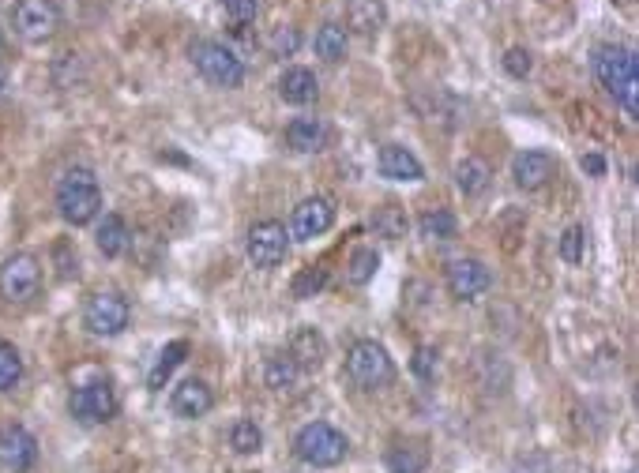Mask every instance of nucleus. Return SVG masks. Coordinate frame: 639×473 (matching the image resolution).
<instances>
[{"label":"nucleus","mask_w":639,"mask_h":473,"mask_svg":"<svg viewBox=\"0 0 639 473\" xmlns=\"http://www.w3.org/2000/svg\"><path fill=\"white\" fill-rule=\"evenodd\" d=\"M594 76L602 79V87H606L613 98H617V106L636 121L639 117V64H636V53L624 46H602L594 53Z\"/></svg>","instance_id":"obj_1"},{"label":"nucleus","mask_w":639,"mask_h":473,"mask_svg":"<svg viewBox=\"0 0 639 473\" xmlns=\"http://www.w3.org/2000/svg\"><path fill=\"white\" fill-rule=\"evenodd\" d=\"M102 211V188L91 169H68L57 184V214H61L68 226H91Z\"/></svg>","instance_id":"obj_2"},{"label":"nucleus","mask_w":639,"mask_h":473,"mask_svg":"<svg viewBox=\"0 0 639 473\" xmlns=\"http://www.w3.org/2000/svg\"><path fill=\"white\" fill-rule=\"evenodd\" d=\"M346 380L361 387V391H384L395 380V361H391L380 342L361 338V342H354L346 350Z\"/></svg>","instance_id":"obj_3"},{"label":"nucleus","mask_w":639,"mask_h":473,"mask_svg":"<svg viewBox=\"0 0 639 473\" xmlns=\"http://www.w3.org/2000/svg\"><path fill=\"white\" fill-rule=\"evenodd\" d=\"M350 451V440H346L343 432L328 421H312L305 425L301 432L294 436V455L305 462V466H316V470H331V466H339Z\"/></svg>","instance_id":"obj_4"},{"label":"nucleus","mask_w":639,"mask_h":473,"mask_svg":"<svg viewBox=\"0 0 639 473\" xmlns=\"http://www.w3.org/2000/svg\"><path fill=\"white\" fill-rule=\"evenodd\" d=\"M192 64H196V72H200L211 87H222V91H237L241 83H245V64L237 57L230 46H222V42H211V38H203L192 46Z\"/></svg>","instance_id":"obj_5"},{"label":"nucleus","mask_w":639,"mask_h":473,"mask_svg":"<svg viewBox=\"0 0 639 473\" xmlns=\"http://www.w3.org/2000/svg\"><path fill=\"white\" fill-rule=\"evenodd\" d=\"M42 290V263L34 252H16L0 263V297L8 305H31Z\"/></svg>","instance_id":"obj_6"},{"label":"nucleus","mask_w":639,"mask_h":473,"mask_svg":"<svg viewBox=\"0 0 639 473\" xmlns=\"http://www.w3.org/2000/svg\"><path fill=\"white\" fill-rule=\"evenodd\" d=\"M128 320H132V308H128V301L117 290L94 293L91 301H87V308H83V323H87V331L98 338L121 335L128 327Z\"/></svg>","instance_id":"obj_7"},{"label":"nucleus","mask_w":639,"mask_h":473,"mask_svg":"<svg viewBox=\"0 0 639 473\" xmlns=\"http://www.w3.org/2000/svg\"><path fill=\"white\" fill-rule=\"evenodd\" d=\"M245 252H249L252 267H260V271H271V267H279L286 260V252H290V233L282 222L275 218H264V222H256L249 229V241H245Z\"/></svg>","instance_id":"obj_8"},{"label":"nucleus","mask_w":639,"mask_h":473,"mask_svg":"<svg viewBox=\"0 0 639 473\" xmlns=\"http://www.w3.org/2000/svg\"><path fill=\"white\" fill-rule=\"evenodd\" d=\"M12 27L23 42H34V46H42L49 42L57 27H61V12H57V4L53 0H19L16 12H12Z\"/></svg>","instance_id":"obj_9"},{"label":"nucleus","mask_w":639,"mask_h":473,"mask_svg":"<svg viewBox=\"0 0 639 473\" xmlns=\"http://www.w3.org/2000/svg\"><path fill=\"white\" fill-rule=\"evenodd\" d=\"M68 410L76 417L79 425H106L113 413H117V395H113V383L110 380H94L83 383L72 391L68 398Z\"/></svg>","instance_id":"obj_10"},{"label":"nucleus","mask_w":639,"mask_h":473,"mask_svg":"<svg viewBox=\"0 0 639 473\" xmlns=\"http://www.w3.org/2000/svg\"><path fill=\"white\" fill-rule=\"evenodd\" d=\"M335 226V203L328 196H309L301 199L290 214V241H316Z\"/></svg>","instance_id":"obj_11"},{"label":"nucleus","mask_w":639,"mask_h":473,"mask_svg":"<svg viewBox=\"0 0 639 473\" xmlns=\"http://www.w3.org/2000/svg\"><path fill=\"white\" fill-rule=\"evenodd\" d=\"M38 462V440L23 425L0 428V466L12 473H31Z\"/></svg>","instance_id":"obj_12"},{"label":"nucleus","mask_w":639,"mask_h":473,"mask_svg":"<svg viewBox=\"0 0 639 473\" xmlns=\"http://www.w3.org/2000/svg\"><path fill=\"white\" fill-rule=\"evenodd\" d=\"M448 293H452L455 301H474V297H482L489 286H493V275H489V267L482 260H452L448 263Z\"/></svg>","instance_id":"obj_13"},{"label":"nucleus","mask_w":639,"mask_h":473,"mask_svg":"<svg viewBox=\"0 0 639 473\" xmlns=\"http://www.w3.org/2000/svg\"><path fill=\"white\" fill-rule=\"evenodd\" d=\"M512 177L523 192H538L557 177V162L546 151H519L512 158Z\"/></svg>","instance_id":"obj_14"},{"label":"nucleus","mask_w":639,"mask_h":473,"mask_svg":"<svg viewBox=\"0 0 639 473\" xmlns=\"http://www.w3.org/2000/svg\"><path fill=\"white\" fill-rule=\"evenodd\" d=\"M376 166H380V177H388V181H425V166L418 162V154L406 151L403 143H384L376 154Z\"/></svg>","instance_id":"obj_15"},{"label":"nucleus","mask_w":639,"mask_h":473,"mask_svg":"<svg viewBox=\"0 0 639 473\" xmlns=\"http://www.w3.org/2000/svg\"><path fill=\"white\" fill-rule=\"evenodd\" d=\"M211 406H215V395H211V387L203 380H181L177 387H173L170 395V410L177 413V417H185V421H196V417H203V413H211Z\"/></svg>","instance_id":"obj_16"},{"label":"nucleus","mask_w":639,"mask_h":473,"mask_svg":"<svg viewBox=\"0 0 639 473\" xmlns=\"http://www.w3.org/2000/svg\"><path fill=\"white\" fill-rule=\"evenodd\" d=\"M290 357L301 372H320L324 368V357H328V338L320 335L316 327H297L294 338H290Z\"/></svg>","instance_id":"obj_17"},{"label":"nucleus","mask_w":639,"mask_h":473,"mask_svg":"<svg viewBox=\"0 0 639 473\" xmlns=\"http://www.w3.org/2000/svg\"><path fill=\"white\" fill-rule=\"evenodd\" d=\"M328 124L320 117H297V121L286 124V147L297 154H320L328 147Z\"/></svg>","instance_id":"obj_18"},{"label":"nucleus","mask_w":639,"mask_h":473,"mask_svg":"<svg viewBox=\"0 0 639 473\" xmlns=\"http://www.w3.org/2000/svg\"><path fill=\"white\" fill-rule=\"evenodd\" d=\"M94 241H98V252H102L106 260H117V256H125L128 245H132V229H128V222L121 214H106V218L98 222Z\"/></svg>","instance_id":"obj_19"},{"label":"nucleus","mask_w":639,"mask_h":473,"mask_svg":"<svg viewBox=\"0 0 639 473\" xmlns=\"http://www.w3.org/2000/svg\"><path fill=\"white\" fill-rule=\"evenodd\" d=\"M384 462H388V473H425L429 447H425V440H395Z\"/></svg>","instance_id":"obj_20"},{"label":"nucleus","mask_w":639,"mask_h":473,"mask_svg":"<svg viewBox=\"0 0 639 473\" xmlns=\"http://www.w3.org/2000/svg\"><path fill=\"white\" fill-rule=\"evenodd\" d=\"M279 94L282 102H290V106H312L316 94H320V83H316L309 68H286L279 79Z\"/></svg>","instance_id":"obj_21"},{"label":"nucleus","mask_w":639,"mask_h":473,"mask_svg":"<svg viewBox=\"0 0 639 473\" xmlns=\"http://www.w3.org/2000/svg\"><path fill=\"white\" fill-rule=\"evenodd\" d=\"M301 368L294 365V357L290 353H275V357H267L264 365V383L275 391V395H294L297 387H301Z\"/></svg>","instance_id":"obj_22"},{"label":"nucleus","mask_w":639,"mask_h":473,"mask_svg":"<svg viewBox=\"0 0 639 473\" xmlns=\"http://www.w3.org/2000/svg\"><path fill=\"white\" fill-rule=\"evenodd\" d=\"M388 19L384 0H346V27L358 34H376Z\"/></svg>","instance_id":"obj_23"},{"label":"nucleus","mask_w":639,"mask_h":473,"mask_svg":"<svg viewBox=\"0 0 639 473\" xmlns=\"http://www.w3.org/2000/svg\"><path fill=\"white\" fill-rule=\"evenodd\" d=\"M489 181H493V169L485 166L482 158L467 154V158H459V162H455V184H459V192H463L467 199L482 196L485 188H489Z\"/></svg>","instance_id":"obj_24"},{"label":"nucleus","mask_w":639,"mask_h":473,"mask_svg":"<svg viewBox=\"0 0 639 473\" xmlns=\"http://www.w3.org/2000/svg\"><path fill=\"white\" fill-rule=\"evenodd\" d=\"M316 57L328 64H339L346 57V27H339V23H324L320 31H316Z\"/></svg>","instance_id":"obj_25"},{"label":"nucleus","mask_w":639,"mask_h":473,"mask_svg":"<svg viewBox=\"0 0 639 473\" xmlns=\"http://www.w3.org/2000/svg\"><path fill=\"white\" fill-rule=\"evenodd\" d=\"M185 353H188V342H181V338H177V342H170L166 350L158 353L155 368H151V376H147V387H151V391H162V387H166V380L173 376V368L185 361Z\"/></svg>","instance_id":"obj_26"},{"label":"nucleus","mask_w":639,"mask_h":473,"mask_svg":"<svg viewBox=\"0 0 639 473\" xmlns=\"http://www.w3.org/2000/svg\"><path fill=\"white\" fill-rule=\"evenodd\" d=\"M418 229L425 241H452L459 222H455V214L448 207H437V211H425L418 218Z\"/></svg>","instance_id":"obj_27"},{"label":"nucleus","mask_w":639,"mask_h":473,"mask_svg":"<svg viewBox=\"0 0 639 473\" xmlns=\"http://www.w3.org/2000/svg\"><path fill=\"white\" fill-rule=\"evenodd\" d=\"M230 447H234V455H260L264 451V428L249 417H241L230 428Z\"/></svg>","instance_id":"obj_28"},{"label":"nucleus","mask_w":639,"mask_h":473,"mask_svg":"<svg viewBox=\"0 0 639 473\" xmlns=\"http://www.w3.org/2000/svg\"><path fill=\"white\" fill-rule=\"evenodd\" d=\"M376 271H380V252H376V248H358V252L350 256V263H346V282H350V286H369L376 278Z\"/></svg>","instance_id":"obj_29"},{"label":"nucleus","mask_w":639,"mask_h":473,"mask_svg":"<svg viewBox=\"0 0 639 473\" xmlns=\"http://www.w3.org/2000/svg\"><path fill=\"white\" fill-rule=\"evenodd\" d=\"M373 229L380 233V237H388V241H399V237H406V214L399 203H388V207H380V211L373 214Z\"/></svg>","instance_id":"obj_30"},{"label":"nucleus","mask_w":639,"mask_h":473,"mask_svg":"<svg viewBox=\"0 0 639 473\" xmlns=\"http://www.w3.org/2000/svg\"><path fill=\"white\" fill-rule=\"evenodd\" d=\"M23 380V357L12 342H0V391H12Z\"/></svg>","instance_id":"obj_31"},{"label":"nucleus","mask_w":639,"mask_h":473,"mask_svg":"<svg viewBox=\"0 0 639 473\" xmlns=\"http://www.w3.org/2000/svg\"><path fill=\"white\" fill-rule=\"evenodd\" d=\"M328 286V271L324 267H305V271H297L294 275V297L297 301H309V297H316V293Z\"/></svg>","instance_id":"obj_32"},{"label":"nucleus","mask_w":639,"mask_h":473,"mask_svg":"<svg viewBox=\"0 0 639 473\" xmlns=\"http://www.w3.org/2000/svg\"><path fill=\"white\" fill-rule=\"evenodd\" d=\"M583 248H587V229L583 226H568L561 233V260L564 263H583Z\"/></svg>","instance_id":"obj_33"},{"label":"nucleus","mask_w":639,"mask_h":473,"mask_svg":"<svg viewBox=\"0 0 639 473\" xmlns=\"http://www.w3.org/2000/svg\"><path fill=\"white\" fill-rule=\"evenodd\" d=\"M410 368H414V376L418 380H437V368H440V353L437 346H418L414 350V357H410Z\"/></svg>","instance_id":"obj_34"},{"label":"nucleus","mask_w":639,"mask_h":473,"mask_svg":"<svg viewBox=\"0 0 639 473\" xmlns=\"http://www.w3.org/2000/svg\"><path fill=\"white\" fill-rule=\"evenodd\" d=\"M297 46H301L297 27H279V31L271 34V53H275V57H294Z\"/></svg>","instance_id":"obj_35"},{"label":"nucleus","mask_w":639,"mask_h":473,"mask_svg":"<svg viewBox=\"0 0 639 473\" xmlns=\"http://www.w3.org/2000/svg\"><path fill=\"white\" fill-rule=\"evenodd\" d=\"M530 68H534V61H530V49H508L504 53V72L515 79H527L530 76Z\"/></svg>","instance_id":"obj_36"},{"label":"nucleus","mask_w":639,"mask_h":473,"mask_svg":"<svg viewBox=\"0 0 639 473\" xmlns=\"http://www.w3.org/2000/svg\"><path fill=\"white\" fill-rule=\"evenodd\" d=\"M226 4V16L234 19V23H252L256 19V12H260V0H222Z\"/></svg>","instance_id":"obj_37"},{"label":"nucleus","mask_w":639,"mask_h":473,"mask_svg":"<svg viewBox=\"0 0 639 473\" xmlns=\"http://www.w3.org/2000/svg\"><path fill=\"white\" fill-rule=\"evenodd\" d=\"M53 256H57V263H61V267H57V275H61V278H72L79 271V256H76V248L68 245V241H61V245L53 248Z\"/></svg>","instance_id":"obj_38"},{"label":"nucleus","mask_w":639,"mask_h":473,"mask_svg":"<svg viewBox=\"0 0 639 473\" xmlns=\"http://www.w3.org/2000/svg\"><path fill=\"white\" fill-rule=\"evenodd\" d=\"M579 166H583V173H591V177H606V158H602V154H583Z\"/></svg>","instance_id":"obj_39"},{"label":"nucleus","mask_w":639,"mask_h":473,"mask_svg":"<svg viewBox=\"0 0 639 473\" xmlns=\"http://www.w3.org/2000/svg\"><path fill=\"white\" fill-rule=\"evenodd\" d=\"M0 91H4V76H0Z\"/></svg>","instance_id":"obj_40"}]
</instances>
